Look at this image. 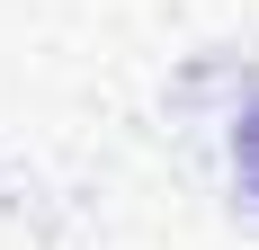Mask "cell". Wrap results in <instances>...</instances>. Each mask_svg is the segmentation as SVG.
<instances>
[{"mask_svg": "<svg viewBox=\"0 0 259 250\" xmlns=\"http://www.w3.org/2000/svg\"><path fill=\"white\" fill-rule=\"evenodd\" d=\"M233 170H241V197L259 205V99L241 107V125H233Z\"/></svg>", "mask_w": 259, "mask_h": 250, "instance_id": "cell-1", "label": "cell"}]
</instances>
